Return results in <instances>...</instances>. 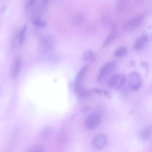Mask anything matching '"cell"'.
<instances>
[{
  "label": "cell",
  "mask_w": 152,
  "mask_h": 152,
  "mask_svg": "<svg viewBox=\"0 0 152 152\" xmlns=\"http://www.w3.org/2000/svg\"><path fill=\"white\" fill-rule=\"evenodd\" d=\"M107 141V137L105 134H99L96 135L93 139V145L94 148L100 149L106 145Z\"/></svg>",
  "instance_id": "obj_5"
},
{
  "label": "cell",
  "mask_w": 152,
  "mask_h": 152,
  "mask_svg": "<svg viewBox=\"0 0 152 152\" xmlns=\"http://www.w3.org/2000/svg\"><path fill=\"white\" fill-rule=\"evenodd\" d=\"M143 16L139 15L130 19L126 24V29L132 30L138 28L142 23L143 19Z\"/></svg>",
  "instance_id": "obj_6"
},
{
  "label": "cell",
  "mask_w": 152,
  "mask_h": 152,
  "mask_svg": "<svg viewBox=\"0 0 152 152\" xmlns=\"http://www.w3.org/2000/svg\"><path fill=\"white\" fill-rule=\"evenodd\" d=\"M21 63L20 57L16 56L14 58L11 67V74L12 77H15L17 75Z\"/></svg>",
  "instance_id": "obj_10"
},
{
  "label": "cell",
  "mask_w": 152,
  "mask_h": 152,
  "mask_svg": "<svg viewBox=\"0 0 152 152\" xmlns=\"http://www.w3.org/2000/svg\"><path fill=\"white\" fill-rule=\"evenodd\" d=\"M100 118L96 114L89 115L86 119L84 123L85 128L90 130L94 129L99 125L100 122Z\"/></svg>",
  "instance_id": "obj_4"
},
{
  "label": "cell",
  "mask_w": 152,
  "mask_h": 152,
  "mask_svg": "<svg viewBox=\"0 0 152 152\" xmlns=\"http://www.w3.org/2000/svg\"><path fill=\"white\" fill-rule=\"evenodd\" d=\"M150 38L151 40L152 41V32L150 34Z\"/></svg>",
  "instance_id": "obj_26"
},
{
  "label": "cell",
  "mask_w": 152,
  "mask_h": 152,
  "mask_svg": "<svg viewBox=\"0 0 152 152\" xmlns=\"http://www.w3.org/2000/svg\"><path fill=\"white\" fill-rule=\"evenodd\" d=\"M148 41V34L145 32L137 39L134 46V49L136 50H142L147 45Z\"/></svg>",
  "instance_id": "obj_7"
},
{
  "label": "cell",
  "mask_w": 152,
  "mask_h": 152,
  "mask_svg": "<svg viewBox=\"0 0 152 152\" xmlns=\"http://www.w3.org/2000/svg\"><path fill=\"white\" fill-rule=\"evenodd\" d=\"M152 130L150 127H147L142 129L140 132L139 136L140 139L143 140H148L151 137Z\"/></svg>",
  "instance_id": "obj_13"
},
{
  "label": "cell",
  "mask_w": 152,
  "mask_h": 152,
  "mask_svg": "<svg viewBox=\"0 0 152 152\" xmlns=\"http://www.w3.org/2000/svg\"><path fill=\"white\" fill-rule=\"evenodd\" d=\"M117 26L114 25L112 26L111 33L106 38L103 42V47H106L110 44L117 37Z\"/></svg>",
  "instance_id": "obj_9"
},
{
  "label": "cell",
  "mask_w": 152,
  "mask_h": 152,
  "mask_svg": "<svg viewBox=\"0 0 152 152\" xmlns=\"http://www.w3.org/2000/svg\"><path fill=\"white\" fill-rule=\"evenodd\" d=\"M42 43L45 46L48 48H51L55 44V40L53 37L50 35H45L41 39Z\"/></svg>",
  "instance_id": "obj_11"
},
{
  "label": "cell",
  "mask_w": 152,
  "mask_h": 152,
  "mask_svg": "<svg viewBox=\"0 0 152 152\" xmlns=\"http://www.w3.org/2000/svg\"><path fill=\"white\" fill-rule=\"evenodd\" d=\"M127 51L126 48L124 47L121 46L117 49L114 52L115 56L120 57L124 56Z\"/></svg>",
  "instance_id": "obj_17"
},
{
  "label": "cell",
  "mask_w": 152,
  "mask_h": 152,
  "mask_svg": "<svg viewBox=\"0 0 152 152\" xmlns=\"http://www.w3.org/2000/svg\"><path fill=\"white\" fill-rule=\"evenodd\" d=\"M84 20L83 16L80 14H78L75 15L72 19L73 23L77 26L81 25L83 23Z\"/></svg>",
  "instance_id": "obj_16"
},
{
  "label": "cell",
  "mask_w": 152,
  "mask_h": 152,
  "mask_svg": "<svg viewBox=\"0 0 152 152\" xmlns=\"http://www.w3.org/2000/svg\"><path fill=\"white\" fill-rule=\"evenodd\" d=\"M102 91L103 94L106 97L109 99L112 98L111 94L109 91L104 90H102Z\"/></svg>",
  "instance_id": "obj_20"
},
{
  "label": "cell",
  "mask_w": 152,
  "mask_h": 152,
  "mask_svg": "<svg viewBox=\"0 0 152 152\" xmlns=\"http://www.w3.org/2000/svg\"><path fill=\"white\" fill-rule=\"evenodd\" d=\"M128 82L130 88L134 91H137L140 88L142 80L140 74L138 72H130L128 76Z\"/></svg>",
  "instance_id": "obj_1"
},
{
  "label": "cell",
  "mask_w": 152,
  "mask_h": 152,
  "mask_svg": "<svg viewBox=\"0 0 152 152\" xmlns=\"http://www.w3.org/2000/svg\"><path fill=\"white\" fill-rule=\"evenodd\" d=\"M93 91L99 95H101L103 93V91L101 89L98 88H95L93 89Z\"/></svg>",
  "instance_id": "obj_22"
},
{
  "label": "cell",
  "mask_w": 152,
  "mask_h": 152,
  "mask_svg": "<svg viewBox=\"0 0 152 152\" xmlns=\"http://www.w3.org/2000/svg\"><path fill=\"white\" fill-rule=\"evenodd\" d=\"M7 7V5L6 4L4 5L1 8V12H3L4 10L6 9V7Z\"/></svg>",
  "instance_id": "obj_24"
},
{
  "label": "cell",
  "mask_w": 152,
  "mask_h": 152,
  "mask_svg": "<svg viewBox=\"0 0 152 152\" xmlns=\"http://www.w3.org/2000/svg\"><path fill=\"white\" fill-rule=\"evenodd\" d=\"M51 134V130L49 128H46L42 130L41 135L44 138H47L50 137Z\"/></svg>",
  "instance_id": "obj_19"
},
{
  "label": "cell",
  "mask_w": 152,
  "mask_h": 152,
  "mask_svg": "<svg viewBox=\"0 0 152 152\" xmlns=\"http://www.w3.org/2000/svg\"><path fill=\"white\" fill-rule=\"evenodd\" d=\"M140 63L143 67L148 68V64L147 62L145 61H142Z\"/></svg>",
  "instance_id": "obj_23"
},
{
  "label": "cell",
  "mask_w": 152,
  "mask_h": 152,
  "mask_svg": "<svg viewBox=\"0 0 152 152\" xmlns=\"http://www.w3.org/2000/svg\"><path fill=\"white\" fill-rule=\"evenodd\" d=\"M83 58L86 61L91 62L96 60V57L93 51L88 49L85 51L83 55Z\"/></svg>",
  "instance_id": "obj_14"
},
{
  "label": "cell",
  "mask_w": 152,
  "mask_h": 152,
  "mask_svg": "<svg viewBox=\"0 0 152 152\" xmlns=\"http://www.w3.org/2000/svg\"><path fill=\"white\" fill-rule=\"evenodd\" d=\"M126 80L125 76L121 74H116L112 76L109 79L107 85L112 89H118L122 86Z\"/></svg>",
  "instance_id": "obj_2"
},
{
  "label": "cell",
  "mask_w": 152,
  "mask_h": 152,
  "mask_svg": "<svg viewBox=\"0 0 152 152\" xmlns=\"http://www.w3.org/2000/svg\"><path fill=\"white\" fill-rule=\"evenodd\" d=\"M91 109V107L89 105H85L82 108V111L83 113H86L89 111Z\"/></svg>",
  "instance_id": "obj_21"
},
{
  "label": "cell",
  "mask_w": 152,
  "mask_h": 152,
  "mask_svg": "<svg viewBox=\"0 0 152 152\" xmlns=\"http://www.w3.org/2000/svg\"><path fill=\"white\" fill-rule=\"evenodd\" d=\"M44 148L40 144H36L28 146L26 149V152H44Z\"/></svg>",
  "instance_id": "obj_15"
},
{
  "label": "cell",
  "mask_w": 152,
  "mask_h": 152,
  "mask_svg": "<svg viewBox=\"0 0 152 152\" xmlns=\"http://www.w3.org/2000/svg\"><path fill=\"white\" fill-rule=\"evenodd\" d=\"M116 66L115 61H111L105 64L101 68L97 77V81H100L106 75L109 74L114 70Z\"/></svg>",
  "instance_id": "obj_3"
},
{
  "label": "cell",
  "mask_w": 152,
  "mask_h": 152,
  "mask_svg": "<svg viewBox=\"0 0 152 152\" xmlns=\"http://www.w3.org/2000/svg\"><path fill=\"white\" fill-rule=\"evenodd\" d=\"M88 69V66L85 65L82 67L77 74L74 80L73 87H76L82 85V79Z\"/></svg>",
  "instance_id": "obj_8"
},
{
  "label": "cell",
  "mask_w": 152,
  "mask_h": 152,
  "mask_svg": "<svg viewBox=\"0 0 152 152\" xmlns=\"http://www.w3.org/2000/svg\"><path fill=\"white\" fill-rule=\"evenodd\" d=\"M135 64V62L133 61H132L130 63V65L131 66H133Z\"/></svg>",
  "instance_id": "obj_25"
},
{
  "label": "cell",
  "mask_w": 152,
  "mask_h": 152,
  "mask_svg": "<svg viewBox=\"0 0 152 152\" xmlns=\"http://www.w3.org/2000/svg\"><path fill=\"white\" fill-rule=\"evenodd\" d=\"M31 20L33 23L37 26L43 27L46 26V23L41 20L40 18H36Z\"/></svg>",
  "instance_id": "obj_18"
},
{
  "label": "cell",
  "mask_w": 152,
  "mask_h": 152,
  "mask_svg": "<svg viewBox=\"0 0 152 152\" xmlns=\"http://www.w3.org/2000/svg\"><path fill=\"white\" fill-rule=\"evenodd\" d=\"M26 28L27 24H25L17 34L16 39L18 45H22L24 41Z\"/></svg>",
  "instance_id": "obj_12"
}]
</instances>
